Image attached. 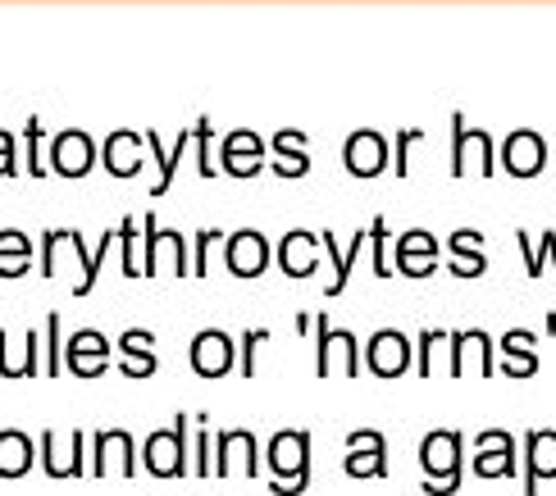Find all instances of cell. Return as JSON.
<instances>
[{"mask_svg":"<svg viewBox=\"0 0 556 496\" xmlns=\"http://www.w3.org/2000/svg\"><path fill=\"white\" fill-rule=\"evenodd\" d=\"M269 492L278 496H301L311 487V433H278L269 442Z\"/></svg>","mask_w":556,"mask_h":496,"instance_id":"1","label":"cell"},{"mask_svg":"<svg viewBox=\"0 0 556 496\" xmlns=\"http://www.w3.org/2000/svg\"><path fill=\"white\" fill-rule=\"evenodd\" d=\"M420 465H425V492L429 496H452L460 487V433L443 429L420 442Z\"/></svg>","mask_w":556,"mask_h":496,"instance_id":"2","label":"cell"},{"mask_svg":"<svg viewBox=\"0 0 556 496\" xmlns=\"http://www.w3.org/2000/svg\"><path fill=\"white\" fill-rule=\"evenodd\" d=\"M142 465L151 469L155 479H182L188 474V415H178L169 433H151L147 437Z\"/></svg>","mask_w":556,"mask_h":496,"instance_id":"3","label":"cell"},{"mask_svg":"<svg viewBox=\"0 0 556 496\" xmlns=\"http://www.w3.org/2000/svg\"><path fill=\"white\" fill-rule=\"evenodd\" d=\"M365 369L379 373V378H402L410 369L406 333H397V328H379V333L369 338V346H365Z\"/></svg>","mask_w":556,"mask_h":496,"instance_id":"4","label":"cell"},{"mask_svg":"<svg viewBox=\"0 0 556 496\" xmlns=\"http://www.w3.org/2000/svg\"><path fill=\"white\" fill-rule=\"evenodd\" d=\"M346 474L352 479H388V442L375 429H356L346 437Z\"/></svg>","mask_w":556,"mask_h":496,"instance_id":"5","label":"cell"},{"mask_svg":"<svg viewBox=\"0 0 556 496\" xmlns=\"http://www.w3.org/2000/svg\"><path fill=\"white\" fill-rule=\"evenodd\" d=\"M315 333H319V338H315V342H319V346H315V373H319V378L333 373V351H338V346H342V369H346V378L361 373V351H356V338L346 333V328L338 333V328H329V319L319 315V319H315Z\"/></svg>","mask_w":556,"mask_h":496,"instance_id":"6","label":"cell"},{"mask_svg":"<svg viewBox=\"0 0 556 496\" xmlns=\"http://www.w3.org/2000/svg\"><path fill=\"white\" fill-rule=\"evenodd\" d=\"M479 456H475V474L479 479H516V437L502 433V429H489L479 433Z\"/></svg>","mask_w":556,"mask_h":496,"instance_id":"7","label":"cell"},{"mask_svg":"<svg viewBox=\"0 0 556 496\" xmlns=\"http://www.w3.org/2000/svg\"><path fill=\"white\" fill-rule=\"evenodd\" d=\"M547 479H556V433L534 429L525 437V496H534Z\"/></svg>","mask_w":556,"mask_h":496,"instance_id":"8","label":"cell"},{"mask_svg":"<svg viewBox=\"0 0 556 496\" xmlns=\"http://www.w3.org/2000/svg\"><path fill=\"white\" fill-rule=\"evenodd\" d=\"M224 259H228V274H233V278H256V274H265V265H269V242L261 238L256 228H242V232H233V238H228Z\"/></svg>","mask_w":556,"mask_h":496,"instance_id":"9","label":"cell"},{"mask_svg":"<svg viewBox=\"0 0 556 496\" xmlns=\"http://www.w3.org/2000/svg\"><path fill=\"white\" fill-rule=\"evenodd\" d=\"M192 369L201 378H224L233 369V338L219 333V328H205L192 338Z\"/></svg>","mask_w":556,"mask_h":496,"instance_id":"10","label":"cell"},{"mask_svg":"<svg viewBox=\"0 0 556 496\" xmlns=\"http://www.w3.org/2000/svg\"><path fill=\"white\" fill-rule=\"evenodd\" d=\"M64 351H68V369H74L78 378H101L105 365H110V342L97 333V328H83Z\"/></svg>","mask_w":556,"mask_h":496,"instance_id":"11","label":"cell"},{"mask_svg":"<svg viewBox=\"0 0 556 496\" xmlns=\"http://www.w3.org/2000/svg\"><path fill=\"white\" fill-rule=\"evenodd\" d=\"M433 265H438V242L429 238L425 228H410L406 238L397 242V269L406 278H429Z\"/></svg>","mask_w":556,"mask_h":496,"instance_id":"12","label":"cell"},{"mask_svg":"<svg viewBox=\"0 0 556 496\" xmlns=\"http://www.w3.org/2000/svg\"><path fill=\"white\" fill-rule=\"evenodd\" d=\"M502 169L516 178H534L543 169V137L539 132H511L502 151Z\"/></svg>","mask_w":556,"mask_h":496,"instance_id":"13","label":"cell"},{"mask_svg":"<svg viewBox=\"0 0 556 496\" xmlns=\"http://www.w3.org/2000/svg\"><path fill=\"white\" fill-rule=\"evenodd\" d=\"M311 242H319V238H315V232H306V228H292L283 238V246H278V265H283L288 278H311L315 274Z\"/></svg>","mask_w":556,"mask_h":496,"instance_id":"14","label":"cell"},{"mask_svg":"<svg viewBox=\"0 0 556 496\" xmlns=\"http://www.w3.org/2000/svg\"><path fill=\"white\" fill-rule=\"evenodd\" d=\"M346 169L356 178H375L383 169V137L379 132H356L346 141Z\"/></svg>","mask_w":556,"mask_h":496,"instance_id":"15","label":"cell"},{"mask_svg":"<svg viewBox=\"0 0 556 496\" xmlns=\"http://www.w3.org/2000/svg\"><path fill=\"white\" fill-rule=\"evenodd\" d=\"M261 137H251V132H238V137H228V147H224V169L228 174H238V178H251L261 169Z\"/></svg>","mask_w":556,"mask_h":496,"instance_id":"16","label":"cell"},{"mask_svg":"<svg viewBox=\"0 0 556 496\" xmlns=\"http://www.w3.org/2000/svg\"><path fill=\"white\" fill-rule=\"evenodd\" d=\"M119 346H124V373L128 378H147V373H155V338L147 333V328H132V333H124L119 338Z\"/></svg>","mask_w":556,"mask_h":496,"instance_id":"17","label":"cell"},{"mask_svg":"<svg viewBox=\"0 0 556 496\" xmlns=\"http://www.w3.org/2000/svg\"><path fill=\"white\" fill-rule=\"evenodd\" d=\"M33 469V442L28 433H0V479H23Z\"/></svg>","mask_w":556,"mask_h":496,"instance_id":"18","label":"cell"},{"mask_svg":"<svg viewBox=\"0 0 556 496\" xmlns=\"http://www.w3.org/2000/svg\"><path fill=\"white\" fill-rule=\"evenodd\" d=\"M452 251H456V259H452V274L456 278H479L483 269H489V259L479 255V232L475 228L452 232Z\"/></svg>","mask_w":556,"mask_h":496,"instance_id":"19","label":"cell"},{"mask_svg":"<svg viewBox=\"0 0 556 496\" xmlns=\"http://www.w3.org/2000/svg\"><path fill=\"white\" fill-rule=\"evenodd\" d=\"M83 446H87V437L74 433V456L60 460V456H55V433H46V437H41V465H46V474H51V479H74V474H83Z\"/></svg>","mask_w":556,"mask_h":496,"instance_id":"20","label":"cell"},{"mask_svg":"<svg viewBox=\"0 0 556 496\" xmlns=\"http://www.w3.org/2000/svg\"><path fill=\"white\" fill-rule=\"evenodd\" d=\"M28 259H33V246L23 232L5 228L0 232V278H18V274H28Z\"/></svg>","mask_w":556,"mask_h":496,"instance_id":"21","label":"cell"},{"mask_svg":"<svg viewBox=\"0 0 556 496\" xmlns=\"http://www.w3.org/2000/svg\"><path fill=\"white\" fill-rule=\"evenodd\" d=\"M365 238L369 232H356V242H352V251H338L333 246V232H319V242L329 246V255H333V269H338V278L329 282V296H342V288H346V278H352V265H356V251L365 246Z\"/></svg>","mask_w":556,"mask_h":496,"instance_id":"22","label":"cell"},{"mask_svg":"<svg viewBox=\"0 0 556 496\" xmlns=\"http://www.w3.org/2000/svg\"><path fill=\"white\" fill-rule=\"evenodd\" d=\"M502 373L506 378H534L539 373V356H534V351H516V356L502 360Z\"/></svg>","mask_w":556,"mask_h":496,"instance_id":"23","label":"cell"},{"mask_svg":"<svg viewBox=\"0 0 556 496\" xmlns=\"http://www.w3.org/2000/svg\"><path fill=\"white\" fill-rule=\"evenodd\" d=\"M269 342L265 328H251V333H242V378H256V346Z\"/></svg>","mask_w":556,"mask_h":496,"instance_id":"24","label":"cell"},{"mask_svg":"<svg viewBox=\"0 0 556 496\" xmlns=\"http://www.w3.org/2000/svg\"><path fill=\"white\" fill-rule=\"evenodd\" d=\"M46 373H60V315L46 319Z\"/></svg>","mask_w":556,"mask_h":496,"instance_id":"25","label":"cell"},{"mask_svg":"<svg viewBox=\"0 0 556 496\" xmlns=\"http://www.w3.org/2000/svg\"><path fill=\"white\" fill-rule=\"evenodd\" d=\"M497 346H502V356H516V351H534V346H539V333H529V328H511V333H506Z\"/></svg>","mask_w":556,"mask_h":496,"instance_id":"26","label":"cell"},{"mask_svg":"<svg viewBox=\"0 0 556 496\" xmlns=\"http://www.w3.org/2000/svg\"><path fill=\"white\" fill-rule=\"evenodd\" d=\"M160 238H165V232H160V224L147 215V259H142V278L160 274V265H155V255H160Z\"/></svg>","mask_w":556,"mask_h":496,"instance_id":"27","label":"cell"},{"mask_svg":"<svg viewBox=\"0 0 556 496\" xmlns=\"http://www.w3.org/2000/svg\"><path fill=\"white\" fill-rule=\"evenodd\" d=\"M383 238H388V224L375 219V224H369V242H375V278H392L388 274V259H383Z\"/></svg>","mask_w":556,"mask_h":496,"instance_id":"28","label":"cell"},{"mask_svg":"<svg viewBox=\"0 0 556 496\" xmlns=\"http://www.w3.org/2000/svg\"><path fill=\"white\" fill-rule=\"evenodd\" d=\"M438 342H447V333H438V328H429V333L420 338V373H425V378L433 373V365H429V356H433V346H438Z\"/></svg>","mask_w":556,"mask_h":496,"instance_id":"29","label":"cell"},{"mask_svg":"<svg viewBox=\"0 0 556 496\" xmlns=\"http://www.w3.org/2000/svg\"><path fill=\"white\" fill-rule=\"evenodd\" d=\"M197 474H215V460H211V437H205V429L197 433Z\"/></svg>","mask_w":556,"mask_h":496,"instance_id":"30","label":"cell"},{"mask_svg":"<svg viewBox=\"0 0 556 496\" xmlns=\"http://www.w3.org/2000/svg\"><path fill=\"white\" fill-rule=\"evenodd\" d=\"M219 238V232L211 228V232H197V278H205V246H211Z\"/></svg>","mask_w":556,"mask_h":496,"instance_id":"31","label":"cell"}]
</instances>
